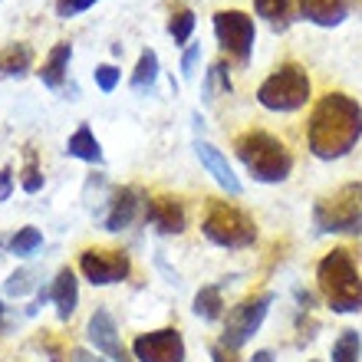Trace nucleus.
Listing matches in <instances>:
<instances>
[{"label": "nucleus", "mask_w": 362, "mask_h": 362, "mask_svg": "<svg viewBox=\"0 0 362 362\" xmlns=\"http://www.w3.org/2000/svg\"><path fill=\"white\" fill-rule=\"evenodd\" d=\"M362 139V105L346 93H326L310 112L306 145L316 158L336 162L349 155Z\"/></svg>", "instance_id": "f257e3e1"}, {"label": "nucleus", "mask_w": 362, "mask_h": 362, "mask_svg": "<svg viewBox=\"0 0 362 362\" xmlns=\"http://www.w3.org/2000/svg\"><path fill=\"white\" fill-rule=\"evenodd\" d=\"M234 152H238L240 165L247 168L254 181L264 185H280L293 172V155L276 135L264 132V129H247L234 139Z\"/></svg>", "instance_id": "f03ea898"}, {"label": "nucleus", "mask_w": 362, "mask_h": 362, "mask_svg": "<svg viewBox=\"0 0 362 362\" xmlns=\"http://www.w3.org/2000/svg\"><path fill=\"white\" fill-rule=\"evenodd\" d=\"M316 284L333 313H362V274L346 247L329 250L320 260Z\"/></svg>", "instance_id": "7ed1b4c3"}, {"label": "nucleus", "mask_w": 362, "mask_h": 362, "mask_svg": "<svg viewBox=\"0 0 362 362\" xmlns=\"http://www.w3.org/2000/svg\"><path fill=\"white\" fill-rule=\"evenodd\" d=\"M310 93H313V83L306 76V69L300 63H284L257 86V103L270 112H296L310 103Z\"/></svg>", "instance_id": "20e7f679"}, {"label": "nucleus", "mask_w": 362, "mask_h": 362, "mask_svg": "<svg viewBox=\"0 0 362 362\" xmlns=\"http://www.w3.org/2000/svg\"><path fill=\"white\" fill-rule=\"evenodd\" d=\"M201 234L218 244V247H228V250H244V247H254L257 240V224L250 218L247 211L234 208L228 201H211L208 214L201 221Z\"/></svg>", "instance_id": "39448f33"}, {"label": "nucleus", "mask_w": 362, "mask_h": 362, "mask_svg": "<svg viewBox=\"0 0 362 362\" xmlns=\"http://www.w3.org/2000/svg\"><path fill=\"white\" fill-rule=\"evenodd\" d=\"M320 234H362V185H343L313 204Z\"/></svg>", "instance_id": "423d86ee"}, {"label": "nucleus", "mask_w": 362, "mask_h": 362, "mask_svg": "<svg viewBox=\"0 0 362 362\" xmlns=\"http://www.w3.org/2000/svg\"><path fill=\"white\" fill-rule=\"evenodd\" d=\"M214 37L238 66H247L254 57V43H257L254 17H247L244 10H218L214 13Z\"/></svg>", "instance_id": "0eeeda50"}, {"label": "nucleus", "mask_w": 362, "mask_h": 362, "mask_svg": "<svg viewBox=\"0 0 362 362\" xmlns=\"http://www.w3.org/2000/svg\"><path fill=\"white\" fill-rule=\"evenodd\" d=\"M270 303H274V293H257V296L240 300V303L228 313V320H224L221 346L230 349V353H238L240 346H247V339L257 333L260 326H264V320H267Z\"/></svg>", "instance_id": "6e6552de"}, {"label": "nucleus", "mask_w": 362, "mask_h": 362, "mask_svg": "<svg viewBox=\"0 0 362 362\" xmlns=\"http://www.w3.org/2000/svg\"><path fill=\"white\" fill-rule=\"evenodd\" d=\"M79 270L93 286H112L129 280L132 260L125 250H105V247H86L79 254Z\"/></svg>", "instance_id": "1a4fd4ad"}, {"label": "nucleus", "mask_w": 362, "mask_h": 362, "mask_svg": "<svg viewBox=\"0 0 362 362\" xmlns=\"http://www.w3.org/2000/svg\"><path fill=\"white\" fill-rule=\"evenodd\" d=\"M132 356L139 362H185V339L175 326L152 329V333L135 336Z\"/></svg>", "instance_id": "9d476101"}, {"label": "nucleus", "mask_w": 362, "mask_h": 362, "mask_svg": "<svg viewBox=\"0 0 362 362\" xmlns=\"http://www.w3.org/2000/svg\"><path fill=\"white\" fill-rule=\"evenodd\" d=\"M86 339L93 343L95 353L105 356V359H112V362H132V359H129V353H125V346L119 343V326H115L112 313H109V310H103V306H99V310L89 316Z\"/></svg>", "instance_id": "9b49d317"}, {"label": "nucleus", "mask_w": 362, "mask_h": 362, "mask_svg": "<svg viewBox=\"0 0 362 362\" xmlns=\"http://www.w3.org/2000/svg\"><path fill=\"white\" fill-rule=\"evenodd\" d=\"M145 221L152 224L158 234H181L185 224H188V214H185V204L172 194H158V198L145 201Z\"/></svg>", "instance_id": "f8f14e48"}, {"label": "nucleus", "mask_w": 362, "mask_h": 362, "mask_svg": "<svg viewBox=\"0 0 362 362\" xmlns=\"http://www.w3.org/2000/svg\"><path fill=\"white\" fill-rule=\"evenodd\" d=\"M194 155H198V162L208 168V175L218 181L228 194H240V181H238V175H234V168L228 165V158H224L221 148H214L208 139H194Z\"/></svg>", "instance_id": "ddd939ff"}, {"label": "nucleus", "mask_w": 362, "mask_h": 362, "mask_svg": "<svg viewBox=\"0 0 362 362\" xmlns=\"http://www.w3.org/2000/svg\"><path fill=\"white\" fill-rule=\"evenodd\" d=\"M139 211H142V191L139 188H119L112 194V201H109V211H105V230H112V234H119V230L132 228V221L139 218Z\"/></svg>", "instance_id": "4468645a"}, {"label": "nucleus", "mask_w": 362, "mask_h": 362, "mask_svg": "<svg viewBox=\"0 0 362 362\" xmlns=\"http://www.w3.org/2000/svg\"><path fill=\"white\" fill-rule=\"evenodd\" d=\"M300 17L316 27H339L349 17V0H300Z\"/></svg>", "instance_id": "2eb2a0df"}, {"label": "nucleus", "mask_w": 362, "mask_h": 362, "mask_svg": "<svg viewBox=\"0 0 362 362\" xmlns=\"http://www.w3.org/2000/svg\"><path fill=\"white\" fill-rule=\"evenodd\" d=\"M49 300H53V306H57V316L66 323L69 316L76 313V303H79V280L76 274L69 267H63L57 274V280H53V286H49Z\"/></svg>", "instance_id": "dca6fc26"}, {"label": "nucleus", "mask_w": 362, "mask_h": 362, "mask_svg": "<svg viewBox=\"0 0 362 362\" xmlns=\"http://www.w3.org/2000/svg\"><path fill=\"white\" fill-rule=\"evenodd\" d=\"M66 155L69 158H79V162H89V165H103L105 162L103 145H99V139L93 135L89 122H83L76 132L66 139Z\"/></svg>", "instance_id": "f3484780"}, {"label": "nucleus", "mask_w": 362, "mask_h": 362, "mask_svg": "<svg viewBox=\"0 0 362 362\" xmlns=\"http://www.w3.org/2000/svg\"><path fill=\"white\" fill-rule=\"evenodd\" d=\"M69 59H73V43H57V47L49 49L47 63H43V69H40V83L47 89H59L63 83H66V69H69Z\"/></svg>", "instance_id": "a211bd4d"}, {"label": "nucleus", "mask_w": 362, "mask_h": 362, "mask_svg": "<svg viewBox=\"0 0 362 362\" xmlns=\"http://www.w3.org/2000/svg\"><path fill=\"white\" fill-rule=\"evenodd\" d=\"M155 83H158V53L155 49H142L139 63L132 69V93H139V95L152 93Z\"/></svg>", "instance_id": "6ab92c4d"}, {"label": "nucleus", "mask_w": 362, "mask_h": 362, "mask_svg": "<svg viewBox=\"0 0 362 362\" xmlns=\"http://www.w3.org/2000/svg\"><path fill=\"white\" fill-rule=\"evenodd\" d=\"M33 63V49L27 43H7L0 49V76H23Z\"/></svg>", "instance_id": "aec40b11"}, {"label": "nucleus", "mask_w": 362, "mask_h": 362, "mask_svg": "<svg viewBox=\"0 0 362 362\" xmlns=\"http://www.w3.org/2000/svg\"><path fill=\"white\" fill-rule=\"evenodd\" d=\"M221 313H224L221 286H218V284L201 286L198 293H194V316H201L204 323H214V320H221Z\"/></svg>", "instance_id": "412c9836"}, {"label": "nucleus", "mask_w": 362, "mask_h": 362, "mask_svg": "<svg viewBox=\"0 0 362 362\" xmlns=\"http://www.w3.org/2000/svg\"><path fill=\"white\" fill-rule=\"evenodd\" d=\"M194 10L188 7H175L172 10V17H168V37L175 40V47H185L191 40V33H194Z\"/></svg>", "instance_id": "4be33fe9"}, {"label": "nucleus", "mask_w": 362, "mask_h": 362, "mask_svg": "<svg viewBox=\"0 0 362 362\" xmlns=\"http://www.w3.org/2000/svg\"><path fill=\"white\" fill-rule=\"evenodd\" d=\"M228 63H214V66L204 73V99L208 103H214V99H221V95H228L230 89V73H228Z\"/></svg>", "instance_id": "5701e85b"}, {"label": "nucleus", "mask_w": 362, "mask_h": 362, "mask_svg": "<svg viewBox=\"0 0 362 362\" xmlns=\"http://www.w3.org/2000/svg\"><path fill=\"white\" fill-rule=\"evenodd\" d=\"M333 362H362V339L356 329H343L333 343Z\"/></svg>", "instance_id": "b1692460"}, {"label": "nucleus", "mask_w": 362, "mask_h": 362, "mask_svg": "<svg viewBox=\"0 0 362 362\" xmlns=\"http://www.w3.org/2000/svg\"><path fill=\"white\" fill-rule=\"evenodd\" d=\"M43 247V234L37 228H20L13 238H10V254L13 257H33L37 250Z\"/></svg>", "instance_id": "393cba45"}, {"label": "nucleus", "mask_w": 362, "mask_h": 362, "mask_svg": "<svg viewBox=\"0 0 362 362\" xmlns=\"http://www.w3.org/2000/svg\"><path fill=\"white\" fill-rule=\"evenodd\" d=\"M254 10L257 17H264L274 27H286V17L293 10V0H254Z\"/></svg>", "instance_id": "a878e982"}, {"label": "nucleus", "mask_w": 362, "mask_h": 362, "mask_svg": "<svg viewBox=\"0 0 362 362\" xmlns=\"http://www.w3.org/2000/svg\"><path fill=\"white\" fill-rule=\"evenodd\" d=\"M20 185H23V191H27V194L43 191V172H40L37 155H33V152L27 155V165H23V172H20Z\"/></svg>", "instance_id": "bb28decb"}, {"label": "nucleus", "mask_w": 362, "mask_h": 362, "mask_svg": "<svg viewBox=\"0 0 362 362\" xmlns=\"http://www.w3.org/2000/svg\"><path fill=\"white\" fill-rule=\"evenodd\" d=\"M93 79H95V86L103 89V93H112V89L119 86V79H122V69L112 66V63H103V66L93 69Z\"/></svg>", "instance_id": "cd10ccee"}, {"label": "nucleus", "mask_w": 362, "mask_h": 362, "mask_svg": "<svg viewBox=\"0 0 362 362\" xmlns=\"http://www.w3.org/2000/svg\"><path fill=\"white\" fill-rule=\"evenodd\" d=\"M33 286V270H17V274L7 276V284H4V290H7L10 296H23Z\"/></svg>", "instance_id": "c85d7f7f"}, {"label": "nucleus", "mask_w": 362, "mask_h": 362, "mask_svg": "<svg viewBox=\"0 0 362 362\" xmlns=\"http://www.w3.org/2000/svg\"><path fill=\"white\" fill-rule=\"evenodd\" d=\"M93 4H99V0H57V17L73 20V17H79L83 10L93 7Z\"/></svg>", "instance_id": "c756f323"}, {"label": "nucleus", "mask_w": 362, "mask_h": 362, "mask_svg": "<svg viewBox=\"0 0 362 362\" xmlns=\"http://www.w3.org/2000/svg\"><path fill=\"white\" fill-rule=\"evenodd\" d=\"M198 59H201V43H191L188 49H185V57H181V76L185 79H194V73H198Z\"/></svg>", "instance_id": "7c9ffc66"}, {"label": "nucleus", "mask_w": 362, "mask_h": 362, "mask_svg": "<svg viewBox=\"0 0 362 362\" xmlns=\"http://www.w3.org/2000/svg\"><path fill=\"white\" fill-rule=\"evenodd\" d=\"M10 188H13V172L4 168V172H0V201L10 198Z\"/></svg>", "instance_id": "2f4dec72"}, {"label": "nucleus", "mask_w": 362, "mask_h": 362, "mask_svg": "<svg viewBox=\"0 0 362 362\" xmlns=\"http://www.w3.org/2000/svg\"><path fill=\"white\" fill-rule=\"evenodd\" d=\"M69 362H105V359H99V353H86V349H73V353H69Z\"/></svg>", "instance_id": "473e14b6"}, {"label": "nucleus", "mask_w": 362, "mask_h": 362, "mask_svg": "<svg viewBox=\"0 0 362 362\" xmlns=\"http://www.w3.org/2000/svg\"><path fill=\"white\" fill-rule=\"evenodd\" d=\"M211 362H238V359H234V353H230V349L214 346V349H211Z\"/></svg>", "instance_id": "72a5a7b5"}, {"label": "nucleus", "mask_w": 362, "mask_h": 362, "mask_svg": "<svg viewBox=\"0 0 362 362\" xmlns=\"http://www.w3.org/2000/svg\"><path fill=\"white\" fill-rule=\"evenodd\" d=\"M250 362H274V353L270 349H257V353L250 356Z\"/></svg>", "instance_id": "f704fd0d"}, {"label": "nucleus", "mask_w": 362, "mask_h": 362, "mask_svg": "<svg viewBox=\"0 0 362 362\" xmlns=\"http://www.w3.org/2000/svg\"><path fill=\"white\" fill-rule=\"evenodd\" d=\"M0 323H4V303H0Z\"/></svg>", "instance_id": "c9c22d12"}, {"label": "nucleus", "mask_w": 362, "mask_h": 362, "mask_svg": "<svg viewBox=\"0 0 362 362\" xmlns=\"http://www.w3.org/2000/svg\"><path fill=\"white\" fill-rule=\"evenodd\" d=\"M313 362H316V359H313Z\"/></svg>", "instance_id": "e433bc0d"}]
</instances>
